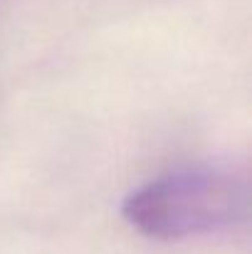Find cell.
<instances>
[{
	"instance_id": "1",
	"label": "cell",
	"mask_w": 252,
	"mask_h": 254,
	"mask_svg": "<svg viewBox=\"0 0 252 254\" xmlns=\"http://www.w3.org/2000/svg\"><path fill=\"white\" fill-rule=\"evenodd\" d=\"M250 185L228 168H185L134 190L124 200V220L141 235L183 240L230 227L248 217Z\"/></svg>"
}]
</instances>
